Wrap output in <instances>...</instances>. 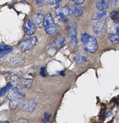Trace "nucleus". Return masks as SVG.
Returning <instances> with one entry per match:
<instances>
[{"label":"nucleus","mask_w":119,"mask_h":123,"mask_svg":"<svg viewBox=\"0 0 119 123\" xmlns=\"http://www.w3.org/2000/svg\"><path fill=\"white\" fill-rule=\"evenodd\" d=\"M43 25L44 26V30L47 34L54 37L58 34V25L55 23L53 18L50 13H48L45 17H44Z\"/></svg>","instance_id":"f257e3e1"},{"label":"nucleus","mask_w":119,"mask_h":123,"mask_svg":"<svg viewBox=\"0 0 119 123\" xmlns=\"http://www.w3.org/2000/svg\"><path fill=\"white\" fill-rule=\"evenodd\" d=\"M54 10L60 22L63 23L68 22V19L67 16L70 14V12H69L68 6H62L61 5H58L55 7Z\"/></svg>","instance_id":"f03ea898"},{"label":"nucleus","mask_w":119,"mask_h":123,"mask_svg":"<svg viewBox=\"0 0 119 123\" xmlns=\"http://www.w3.org/2000/svg\"><path fill=\"white\" fill-rule=\"evenodd\" d=\"M68 30V38L69 43L73 47H75L77 44V24L76 22H71L67 26Z\"/></svg>","instance_id":"7ed1b4c3"},{"label":"nucleus","mask_w":119,"mask_h":123,"mask_svg":"<svg viewBox=\"0 0 119 123\" xmlns=\"http://www.w3.org/2000/svg\"><path fill=\"white\" fill-rule=\"evenodd\" d=\"M37 43V38L35 36L28 37L22 41L19 44L20 50L22 52L27 51L32 49Z\"/></svg>","instance_id":"20e7f679"},{"label":"nucleus","mask_w":119,"mask_h":123,"mask_svg":"<svg viewBox=\"0 0 119 123\" xmlns=\"http://www.w3.org/2000/svg\"><path fill=\"white\" fill-rule=\"evenodd\" d=\"M85 46V49L87 52L93 54L95 52L98 48V42L96 39L93 37L90 36L89 38L86 42V43L84 44Z\"/></svg>","instance_id":"39448f33"},{"label":"nucleus","mask_w":119,"mask_h":123,"mask_svg":"<svg viewBox=\"0 0 119 123\" xmlns=\"http://www.w3.org/2000/svg\"><path fill=\"white\" fill-rule=\"evenodd\" d=\"M37 102L33 99L25 100L20 103V108L23 111L28 112L34 111L35 109L37 108Z\"/></svg>","instance_id":"423d86ee"},{"label":"nucleus","mask_w":119,"mask_h":123,"mask_svg":"<svg viewBox=\"0 0 119 123\" xmlns=\"http://www.w3.org/2000/svg\"><path fill=\"white\" fill-rule=\"evenodd\" d=\"M25 96L23 92L21 91L18 88L15 87L13 88L11 91H9L7 96V98L11 100V102L13 101H20V100L22 99Z\"/></svg>","instance_id":"0eeeda50"},{"label":"nucleus","mask_w":119,"mask_h":123,"mask_svg":"<svg viewBox=\"0 0 119 123\" xmlns=\"http://www.w3.org/2000/svg\"><path fill=\"white\" fill-rule=\"evenodd\" d=\"M105 20H100L96 23L93 26V31L95 34L99 37H102L105 33Z\"/></svg>","instance_id":"6e6552de"},{"label":"nucleus","mask_w":119,"mask_h":123,"mask_svg":"<svg viewBox=\"0 0 119 123\" xmlns=\"http://www.w3.org/2000/svg\"><path fill=\"white\" fill-rule=\"evenodd\" d=\"M44 21V15L43 12L41 11H38L36 12L32 16V24L35 27L37 28H40L43 25Z\"/></svg>","instance_id":"1a4fd4ad"},{"label":"nucleus","mask_w":119,"mask_h":123,"mask_svg":"<svg viewBox=\"0 0 119 123\" xmlns=\"http://www.w3.org/2000/svg\"><path fill=\"white\" fill-rule=\"evenodd\" d=\"M24 31L27 35L31 36L35 32L36 28L32 24V21H31L29 19H26L25 22L23 26Z\"/></svg>","instance_id":"9d476101"},{"label":"nucleus","mask_w":119,"mask_h":123,"mask_svg":"<svg viewBox=\"0 0 119 123\" xmlns=\"http://www.w3.org/2000/svg\"><path fill=\"white\" fill-rule=\"evenodd\" d=\"M68 7L70 13H72L73 15L76 17L80 16L83 13V8L81 7H77L73 5H69Z\"/></svg>","instance_id":"9b49d317"},{"label":"nucleus","mask_w":119,"mask_h":123,"mask_svg":"<svg viewBox=\"0 0 119 123\" xmlns=\"http://www.w3.org/2000/svg\"><path fill=\"white\" fill-rule=\"evenodd\" d=\"M65 40L64 37H57L56 39H55L53 42L52 47L56 50H59V49L63 48V46L65 45Z\"/></svg>","instance_id":"f8f14e48"},{"label":"nucleus","mask_w":119,"mask_h":123,"mask_svg":"<svg viewBox=\"0 0 119 123\" xmlns=\"http://www.w3.org/2000/svg\"><path fill=\"white\" fill-rule=\"evenodd\" d=\"M75 62L78 66H82L87 62V57L83 54L80 52L77 53L75 57Z\"/></svg>","instance_id":"ddd939ff"},{"label":"nucleus","mask_w":119,"mask_h":123,"mask_svg":"<svg viewBox=\"0 0 119 123\" xmlns=\"http://www.w3.org/2000/svg\"><path fill=\"white\" fill-rule=\"evenodd\" d=\"M110 0H101L96 4L97 8L101 11H106L108 7Z\"/></svg>","instance_id":"4468645a"},{"label":"nucleus","mask_w":119,"mask_h":123,"mask_svg":"<svg viewBox=\"0 0 119 123\" xmlns=\"http://www.w3.org/2000/svg\"><path fill=\"white\" fill-rule=\"evenodd\" d=\"M13 50V48L9 46L0 44V58L6 56Z\"/></svg>","instance_id":"2eb2a0df"},{"label":"nucleus","mask_w":119,"mask_h":123,"mask_svg":"<svg viewBox=\"0 0 119 123\" xmlns=\"http://www.w3.org/2000/svg\"><path fill=\"white\" fill-rule=\"evenodd\" d=\"M107 11H101V12H96L92 15V19L95 20H100L107 15Z\"/></svg>","instance_id":"dca6fc26"},{"label":"nucleus","mask_w":119,"mask_h":123,"mask_svg":"<svg viewBox=\"0 0 119 123\" xmlns=\"http://www.w3.org/2000/svg\"><path fill=\"white\" fill-rule=\"evenodd\" d=\"M119 34L113 33V32H110L108 34V38L114 44H117L119 42Z\"/></svg>","instance_id":"f3484780"},{"label":"nucleus","mask_w":119,"mask_h":123,"mask_svg":"<svg viewBox=\"0 0 119 123\" xmlns=\"http://www.w3.org/2000/svg\"><path fill=\"white\" fill-rule=\"evenodd\" d=\"M9 62L11 63L13 65L18 64L20 63L22 61L21 56L19 55H13V56H11L9 59Z\"/></svg>","instance_id":"a211bd4d"},{"label":"nucleus","mask_w":119,"mask_h":123,"mask_svg":"<svg viewBox=\"0 0 119 123\" xmlns=\"http://www.w3.org/2000/svg\"><path fill=\"white\" fill-rule=\"evenodd\" d=\"M119 13L118 11H113L110 14V17H111V19L113 20H114L116 24H118L119 23Z\"/></svg>","instance_id":"6ab92c4d"},{"label":"nucleus","mask_w":119,"mask_h":123,"mask_svg":"<svg viewBox=\"0 0 119 123\" xmlns=\"http://www.w3.org/2000/svg\"><path fill=\"white\" fill-rule=\"evenodd\" d=\"M12 87V84L11 82H8L7 84V85H6L5 87L2 88L1 90H0V97L1 96H4L6 92H8V91L10 90V89Z\"/></svg>","instance_id":"aec40b11"},{"label":"nucleus","mask_w":119,"mask_h":123,"mask_svg":"<svg viewBox=\"0 0 119 123\" xmlns=\"http://www.w3.org/2000/svg\"><path fill=\"white\" fill-rule=\"evenodd\" d=\"M32 80L31 79H23V81H22V84L23 87L26 88H29L31 87V86L32 84Z\"/></svg>","instance_id":"412c9836"},{"label":"nucleus","mask_w":119,"mask_h":123,"mask_svg":"<svg viewBox=\"0 0 119 123\" xmlns=\"http://www.w3.org/2000/svg\"><path fill=\"white\" fill-rule=\"evenodd\" d=\"M110 6L113 8H119V1L117 0H111L110 1Z\"/></svg>","instance_id":"4be33fe9"},{"label":"nucleus","mask_w":119,"mask_h":123,"mask_svg":"<svg viewBox=\"0 0 119 123\" xmlns=\"http://www.w3.org/2000/svg\"><path fill=\"white\" fill-rule=\"evenodd\" d=\"M51 114H49L48 112H45L44 113V119H43V123H47L48 121H50V118H51Z\"/></svg>","instance_id":"5701e85b"},{"label":"nucleus","mask_w":119,"mask_h":123,"mask_svg":"<svg viewBox=\"0 0 119 123\" xmlns=\"http://www.w3.org/2000/svg\"><path fill=\"white\" fill-rule=\"evenodd\" d=\"M89 37H90V36L89 34H86V33L83 34L82 36H81V41H82L83 44H85V43H86V42L88 40V39L89 38Z\"/></svg>","instance_id":"b1692460"},{"label":"nucleus","mask_w":119,"mask_h":123,"mask_svg":"<svg viewBox=\"0 0 119 123\" xmlns=\"http://www.w3.org/2000/svg\"><path fill=\"white\" fill-rule=\"evenodd\" d=\"M62 0H46V3L48 4L52 5V4H56L59 3Z\"/></svg>","instance_id":"393cba45"},{"label":"nucleus","mask_w":119,"mask_h":123,"mask_svg":"<svg viewBox=\"0 0 119 123\" xmlns=\"http://www.w3.org/2000/svg\"><path fill=\"white\" fill-rule=\"evenodd\" d=\"M40 74L43 77L47 76V73L46 72V68H45V67H43L42 68H41Z\"/></svg>","instance_id":"a878e982"},{"label":"nucleus","mask_w":119,"mask_h":123,"mask_svg":"<svg viewBox=\"0 0 119 123\" xmlns=\"http://www.w3.org/2000/svg\"><path fill=\"white\" fill-rule=\"evenodd\" d=\"M75 4L80 6V5L83 4L85 2V0H71Z\"/></svg>","instance_id":"bb28decb"},{"label":"nucleus","mask_w":119,"mask_h":123,"mask_svg":"<svg viewBox=\"0 0 119 123\" xmlns=\"http://www.w3.org/2000/svg\"><path fill=\"white\" fill-rule=\"evenodd\" d=\"M36 5L39 7L42 6L43 5V0H34Z\"/></svg>","instance_id":"cd10ccee"},{"label":"nucleus","mask_w":119,"mask_h":123,"mask_svg":"<svg viewBox=\"0 0 119 123\" xmlns=\"http://www.w3.org/2000/svg\"><path fill=\"white\" fill-rule=\"evenodd\" d=\"M16 123H29L28 121L27 120H26L25 119H19L17 121Z\"/></svg>","instance_id":"c85d7f7f"},{"label":"nucleus","mask_w":119,"mask_h":123,"mask_svg":"<svg viewBox=\"0 0 119 123\" xmlns=\"http://www.w3.org/2000/svg\"><path fill=\"white\" fill-rule=\"evenodd\" d=\"M60 74L62 76H64V73H63V71H61V72H60Z\"/></svg>","instance_id":"c756f323"},{"label":"nucleus","mask_w":119,"mask_h":123,"mask_svg":"<svg viewBox=\"0 0 119 123\" xmlns=\"http://www.w3.org/2000/svg\"><path fill=\"white\" fill-rule=\"evenodd\" d=\"M1 123H10L8 122V121H4V122H2Z\"/></svg>","instance_id":"7c9ffc66"},{"label":"nucleus","mask_w":119,"mask_h":123,"mask_svg":"<svg viewBox=\"0 0 119 123\" xmlns=\"http://www.w3.org/2000/svg\"><path fill=\"white\" fill-rule=\"evenodd\" d=\"M0 123H1V122H0Z\"/></svg>","instance_id":"2f4dec72"}]
</instances>
